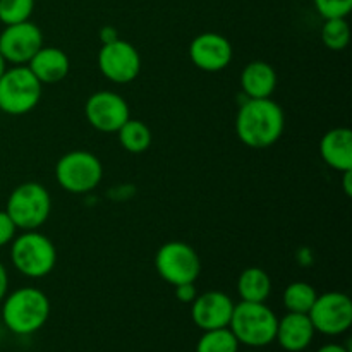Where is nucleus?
<instances>
[{"mask_svg":"<svg viewBox=\"0 0 352 352\" xmlns=\"http://www.w3.org/2000/svg\"><path fill=\"white\" fill-rule=\"evenodd\" d=\"M284 110L272 98H248L236 116V134L246 146L265 150L284 134Z\"/></svg>","mask_w":352,"mask_h":352,"instance_id":"f257e3e1","label":"nucleus"},{"mask_svg":"<svg viewBox=\"0 0 352 352\" xmlns=\"http://www.w3.org/2000/svg\"><path fill=\"white\" fill-rule=\"evenodd\" d=\"M2 322L16 336H31L50 318V299L36 287H21L3 298Z\"/></svg>","mask_w":352,"mask_h":352,"instance_id":"f03ea898","label":"nucleus"},{"mask_svg":"<svg viewBox=\"0 0 352 352\" xmlns=\"http://www.w3.org/2000/svg\"><path fill=\"white\" fill-rule=\"evenodd\" d=\"M277 323V315L267 302L241 301L234 306L229 329L239 344L250 349H260L275 342Z\"/></svg>","mask_w":352,"mask_h":352,"instance_id":"7ed1b4c3","label":"nucleus"},{"mask_svg":"<svg viewBox=\"0 0 352 352\" xmlns=\"http://www.w3.org/2000/svg\"><path fill=\"white\" fill-rule=\"evenodd\" d=\"M14 268L28 278H43L57 265V250L50 237L38 230H24L10 243Z\"/></svg>","mask_w":352,"mask_h":352,"instance_id":"20e7f679","label":"nucleus"},{"mask_svg":"<svg viewBox=\"0 0 352 352\" xmlns=\"http://www.w3.org/2000/svg\"><path fill=\"white\" fill-rule=\"evenodd\" d=\"M6 212L17 229L38 230L50 217V192L40 182H23L7 198Z\"/></svg>","mask_w":352,"mask_h":352,"instance_id":"39448f33","label":"nucleus"},{"mask_svg":"<svg viewBox=\"0 0 352 352\" xmlns=\"http://www.w3.org/2000/svg\"><path fill=\"white\" fill-rule=\"evenodd\" d=\"M41 85L28 65L7 67L0 78V110L9 116H24L36 109L41 98Z\"/></svg>","mask_w":352,"mask_h":352,"instance_id":"423d86ee","label":"nucleus"},{"mask_svg":"<svg viewBox=\"0 0 352 352\" xmlns=\"http://www.w3.org/2000/svg\"><path fill=\"white\" fill-rule=\"evenodd\" d=\"M55 179L58 186L71 195H86L102 182L103 165L91 151H69L58 158Z\"/></svg>","mask_w":352,"mask_h":352,"instance_id":"0eeeda50","label":"nucleus"},{"mask_svg":"<svg viewBox=\"0 0 352 352\" xmlns=\"http://www.w3.org/2000/svg\"><path fill=\"white\" fill-rule=\"evenodd\" d=\"M155 270L158 277L172 287L198 280L201 274V258L195 248L182 241H168L155 254Z\"/></svg>","mask_w":352,"mask_h":352,"instance_id":"6e6552de","label":"nucleus"},{"mask_svg":"<svg viewBox=\"0 0 352 352\" xmlns=\"http://www.w3.org/2000/svg\"><path fill=\"white\" fill-rule=\"evenodd\" d=\"M315 332L329 337L346 333L352 325V301L344 292H325L316 296L308 313Z\"/></svg>","mask_w":352,"mask_h":352,"instance_id":"1a4fd4ad","label":"nucleus"},{"mask_svg":"<svg viewBox=\"0 0 352 352\" xmlns=\"http://www.w3.org/2000/svg\"><path fill=\"white\" fill-rule=\"evenodd\" d=\"M98 69L112 82L127 85L140 76L141 55L133 43L117 38L102 45L98 52Z\"/></svg>","mask_w":352,"mask_h":352,"instance_id":"9d476101","label":"nucleus"},{"mask_svg":"<svg viewBox=\"0 0 352 352\" xmlns=\"http://www.w3.org/2000/svg\"><path fill=\"white\" fill-rule=\"evenodd\" d=\"M85 116L89 126L100 133H117L131 117V110L119 93L102 89L86 100Z\"/></svg>","mask_w":352,"mask_h":352,"instance_id":"9b49d317","label":"nucleus"},{"mask_svg":"<svg viewBox=\"0 0 352 352\" xmlns=\"http://www.w3.org/2000/svg\"><path fill=\"white\" fill-rule=\"evenodd\" d=\"M43 47V33L31 21L9 24L0 33V54L7 64L26 65Z\"/></svg>","mask_w":352,"mask_h":352,"instance_id":"f8f14e48","label":"nucleus"},{"mask_svg":"<svg viewBox=\"0 0 352 352\" xmlns=\"http://www.w3.org/2000/svg\"><path fill=\"white\" fill-rule=\"evenodd\" d=\"M234 50L230 41L219 33H201L192 38L189 45V58L198 69L205 72H219L229 67Z\"/></svg>","mask_w":352,"mask_h":352,"instance_id":"ddd939ff","label":"nucleus"},{"mask_svg":"<svg viewBox=\"0 0 352 352\" xmlns=\"http://www.w3.org/2000/svg\"><path fill=\"white\" fill-rule=\"evenodd\" d=\"M234 301L222 291L198 294L191 302V318L199 330H215L229 327L234 311Z\"/></svg>","mask_w":352,"mask_h":352,"instance_id":"4468645a","label":"nucleus"},{"mask_svg":"<svg viewBox=\"0 0 352 352\" xmlns=\"http://www.w3.org/2000/svg\"><path fill=\"white\" fill-rule=\"evenodd\" d=\"M315 327L305 313H289L278 318L275 342L287 352H302L315 339Z\"/></svg>","mask_w":352,"mask_h":352,"instance_id":"2eb2a0df","label":"nucleus"},{"mask_svg":"<svg viewBox=\"0 0 352 352\" xmlns=\"http://www.w3.org/2000/svg\"><path fill=\"white\" fill-rule=\"evenodd\" d=\"M320 157L337 172L352 170V133L349 127H333L320 140Z\"/></svg>","mask_w":352,"mask_h":352,"instance_id":"dca6fc26","label":"nucleus"},{"mask_svg":"<svg viewBox=\"0 0 352 352\" xmlns=\"http://www.w3.org/2000/svg\"><path fill=\"white\" fill-rule=\"evenodd\" d=\"M26 65L41 85H57L67 78L71 60L60 48L41 47Z\"/></svg>","mask_w":352,"mask_h":352,"instance_id":"f3484780","label":"nucleus"},{"mask_svg":"<svg viewBox=\"0 0 352 352\" xmlns=\"http://www.w3.org/2000/svg\"><path fill=\"white\" fill-rule=\"evenodd\" d=\"M241 88L248 98H272L277 88V72L265 60L250 62L241 72Z\"/></svg>","mask_w":352,"mask_h":352,"instance_id":"a211bd4d","label":"nucleus"},{"mask_svg":"<svg viewBox=\"0 0 352 352\" xmlns=\"http://www.w3.org/2000/svg\"><path fill=\"white\" fill-rule=\"evenodd\" d=\"M237 294L241 301L267 302L272 294V278L263 268L250 267L237 278Z\"/></svg>","mask_w":352,"mask_h":352,"instance_id":"6ab92c4d","label":"nucleus"},{"mask_svg":"<svg viewBox=\"0 0 352 352\" xmlns=\"http://www.w3.org/2000/svg\"><path fill=\"white\" fill-rule=\"evenodd\" d=\"M117 136H119V143L122 144L124 150L129 151V153H144L151 146L150 127L143 120L133 119V117H129L122 124V127L117 131Z\"/></svg>","mask_w":352,"mask_h":352,"instance_id":"aec40b11","label":"nucleus"},{"mask_svg":"<svg viewBox=\"0 0 352 352\" xmlns=\"http://www.w3.org/2000/svg\"><path fill=\"white\" fill-rule=\"evenodd\" d=\"M316 296H318V292L315 291L311 284L298 280L285 287L282 301H284L285 309L289 313H305V315H308L311 306L315 305Z\"/></svg>","mask_w":352,"mask_h":352,"instance_id":"412c9836","label":"nucleus"},{"mask_svg":"<svg viewBox=\"0 0 352 352\" xmlns=\"http://www.w3.org/2000/svg\"><path fill=\"white\" fill-rule=\"evenodd\" d=\"M239 340L229 327L226 329L205 330L196 344V352H239Z\"/></svg>","mask_w":352,"mask_h":352,"instance_id":"4be33fe9","label":"nucleus"},{"mask_svg":"<svg viewBox=\"0 0 352 352\" xmlns=\"http://www.w3.org/2000/svg\"><path fill=\"white\" fill-rule=\"evenodd\" d=\"M351 28L346 17H337V19H325L322 28V41L330 50L340 52L349 45Z\"/></svg>","mask_w":352,"mask_h":352,"instance_id":"5701e85b","label":"nucleus"},{"mask_svg":"<svg viewBox=\"0 0 352 352\" xmlns=\"http://www.w3.org/2000/svg\"><path fill=\"white\" fill-rule=\"evenodd\" d=\"M34 10V0H0V23L9 24L30 21Z\"/></svg>","mask_w":352,"mask_h":352,"instance_id":"b1692460","label":"nucleus"},{"mask_svg":"<svg viewBox=\"0 0 352 352\" xmlns=\"http://www.w3.org/2000/svg\"><path fill=\"white\" fill-rule=\"evenodd\" d=\"M323 19L347 17L352 10V0H313Z\"/></svg>","mask_w":352,"mask_h":352,"instance_id":"393cba45","label":"nucleus"},{"mask_svg":"<svg viewBox=\"0 0 352 352\" xmlns=\"http://www.w3.org/2000/svg\"><path fill=\"white\" fill-rule=\"evenodd\" d=\"M16 223L12 222V219L9 217V213L6 210H0V248L7 246L14 241L17 234Z\"/></svg>","mask_w":352,"mask_h":352,"instance_id":"a878e982","label":"nucleus"},{"mask_svg":"<svg viewBox=\"0 0 352 352\" xmlns=\"http://www.w3.org/2000/svg\"><path fill=\"white\" fill-rule=\"evenodd\" d=\"M174 294L179 302L182 305H191L196 298H198V289H196V282H189V284H181L174 287Z\"/></svg>","mask_w":352,"mask_h":352,"instance_id":"bb28decb","label":"nucleus"},{"mask_svg":"<svg viewBox=\"0 0 352 352\" xmlns=\"http://www.w3.org/2000/svg\"><path fill=\"white\" fill-rule=\"evenodd\" d=\"M7 291H9V274H7V268L0 261V302L7 296Z\"/></svg>","mask_w":352,"mask_h":352,"instance_id":"cd10ccee","label":"nucleus"},{"mask_svg":"<svg viewBox=\"0 0 352 352\" xmlns=\"http://www.w3.org/2000/svg\"><path fill=\"white\" fill-rule=\"evenodd\" d=\"M316 352H351V349L347 346H342V344H325V346L320 347Z\"/></svg>","mask_w":352,"mask_h":352,"instance_id":"c85d7f7f","label":"nucleus"},{"mask_svg":"<svg viewBox=\"0 0 352 352\" xmlns=\"http://www.w3.org/2000/svg\"><path fill=\"white\" fill-rule=\"evenodd\" d=\"M102 41L103 43H109V41H113V40H117V38H119V34H117V31H116V28H112V26H107V28H103L102 30Z\"/></svg>","mask_w":352,"mask_h":352,"instance_id":"c756f323","label":"nucleus"},{"mask_svg":"<svg viewBox=\"0 0 352 352\" xmlns=\"http://www.w3.org/2000/svg\"><path fill=\"white\" fill-rule=\"evenodd\" d=\"M342 177H344V191H346L347 196H351V195H352V184H351L352 170L342 172Z\"/></svg>","mask_w":352,"mask_h":352,"instance_id":"7c9ffc66","label":"nucleus"},{"mask_svg":"<svg viewBox=\"0 0 352 352\" xmlns=\"http://www.w3.org/2000/svg\"><path fill=\"white\" fill-rule=\"evenodd\" d=\"M6 71H7V60L2 57V54H0V78H2Z\"/></svg>","mask_w":352,"mask_h":352,"instance_id":"2f4dec72","label":"nucleus"},{"mask_svg":"<svg viewBox=\"0 0 352 352\" xmlns=\"http://www.w3.org/2000/svg\"><path fill=\"white\" fill-rule=\"evenodd\" d=\"M243 352H260L258 349H246V351H243Z\"/></svg>","mask_w":352,"mask_h":352,"instance_id":"473e14b6","label":"nucleus"},{"mask_svg":"<svg viewBox=\"0 0 352 352\" xmlns=\"http://www.w3.org/2000/svg\"><path fill=\"white\" fill-rule=\"evenodd\" d=\"M299 2H302V0H299Z\"/></svg>","mask_w":352,"mask_h":352,"instance_id":"72a5a7b5","label":"nucleus"}]
</instances>
